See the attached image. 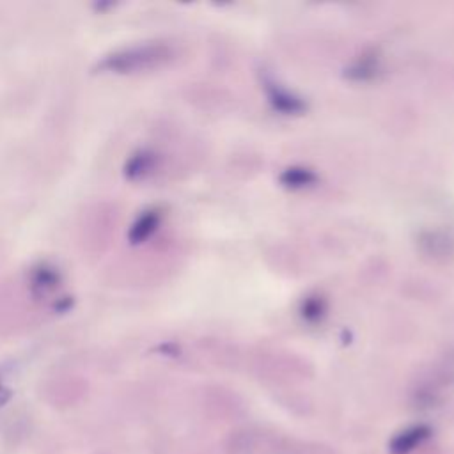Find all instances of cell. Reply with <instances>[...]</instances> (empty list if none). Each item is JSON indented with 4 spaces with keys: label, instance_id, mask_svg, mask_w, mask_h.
<instances>
[{
    "label": "cell",
    "instance_id": "6da1fadb",
    "mask_svg": "<svg viewBox=\"0 0 454 454\" xmlns=\"http://www.w3.org/2000/svg\"><path fill=\"white\" fill-rule=\"evenodd\" d=\"M172 59V48L165 43H144L112 51L101 59L98 69L114 74H135L156 69Z\"/></svg>",
    "mask_w": 454,
    "mask_h": 454
},
{
    "label": "cell",
    "instance_id": "7a4b0ae2",
    "mask_svg": "<svg viewBox=\"0 0 454 454\" xmlns=\"http://www.w3.org/2000/svg\"><path fill=\"white\" fill-rule=\"evenodd\" d=\"M60 286V275L55 266L48 262H39L28 271L27 287L28 294L34 300H46L50 294H53Z\"/></svg>",
    "mask_w": 454,
    "mask_h": 454
},
{
    "label": "cell",
    "instance_id": "3957f363",
    "mask_svg": "<svg viewBox=\"0 0 454 454\" xmlns=\"http://www.w3.org/2000/svg\"><path fill=\"white\" fill-rule=\"evenodd\" d=\"M433 434V429L427 424H417L403 429L388 442L390 454H410L420 443H424Z\"/></svg>",
    "mask_w": 454,
    "mask_h": 454
},
{
    "label": "cell",
    "instance_id": "277c9868",
    "mask_svg": "<svg viewBox=\"0 0 454 454\" xmlns=\"http://www.w3.org/2000/svg\"><path fill=\"white\" fill-rule=\"evenodd\" d=\"M158 165V156L153 151L142 149L133 153L126 165H124V176L131 181H138V179H145L147 176H151L156 170Z\"/></svg>",
    "mask_w": 454,
    "mask_h": 454
},
{
    "label": "cell",
    "instance_id": "5b68a950",
    "mask_svg": "<svg viewBox=\"0 0 454 454\" xmlns=\"http://www.w3.org/2000/svg\"><path fill=\"white\" fill-rule=\"evenodd\" d=\"M160 222H161V211L158 207H153V209H147V211L140 213L137 216V220L131 223V229L128 232V239L133 245L144 243L147 238H151L156 232Z\"/></svg>",
    "mask_w": 454,
    "mask_h": 454
},
{
    "label": "cell",
    "instance_id": "8992f818",
    "mask_svg": "<svg viewBox=\"0 0 454 454\" xmlns=\"http://www.w3.org/2000/svg\"><path fill=\"white\" fill-rule=\"evenodd\" d=\"M268 99L273 105V108L282 114H300L305 110V103L300 98L289 94L275 83L268 85Z\"/></svg>",
    "mask_w": 454,
    "mask_h": 454
},
{
    "label": "cell",
    "instance_id": "52a82bcc",
    "mask_svg": "<svg viewBox=\"0 0 454 454\" xmlns=\"http://www.w3.org/2000/svg\"><path fill=\"white\" fill-rule=\"evenodd\" d=\"M280 183L287 188H307V186H312L317 177L312 170L305 168V167H291V168H286L282 174H280Z\"/></svg>",
    "mask_w": 454,
    "mask_h": 454
},
{
    "label": "cell",
    "instance_id": "ba28073f",
    "mask_svg": "<svg viewBox=\"0 0 454 454\" xmlns=\"http://www.w3.org/2000/svg\"><path fill=\"white\" fill-rule=\"evenodd\" d=\"M378 71V62L374 57H362L353 67L348 71V74L355 80H369L376 74Z\"/></svg>",
    "mask_w": 454,
    "mask_h": 454
},
{
    "label": "cell",
    "instance_id": "9c48e42d",
    "mask_svg": "<svg viewBox=\"0 0 454 454\" xmlns=\"http://www.w3.org/2000/svg\"><path fill=\"white\" fill-rule=\"evenodd\" d=\"M326 307H325V300L321 296H310L301 303V316L307 321H317L323 317Z\"/></svg>",
    "mask_w": 454,
    "mask_h": 454
},
{
    "label": "cell",
    "instance_id": "30bf717a",
    "mask_svg": "<svg viewBox=\"0 0 454 454\" xmlns=\"http://www.w3.org/2000/svg\"><path fill=\"white\" fill-rule=\"evenodd\" d=\"M11 397H12V390L0 381V406H4Z\"/></svg>",
    "mask_w": 454,
    "mask_h": 454
}]
</instances>
